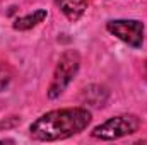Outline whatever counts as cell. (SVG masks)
<instances>
[{
    "instance_id": "1",
    "label": "cell",
    "mask_w": 147,
    "mask_h": 145,
    "mask_svg": "<svg viewBox=\"0 0 147 145\" xmlns=\"http://www.w3.org/2000/svg\"><path fill=\"white\" fill-rule=\"evenodd\" d=\"M91 123V113L86 108H65L48 111L39 116L29 126V133L39 142H55L65 140L77 135L87 128Z\"/></svg>"
},
{
    "instance_id": "2",
    "label": "cell",
    "mask_w": 147,
    "mask_h": 145,
    "mask_svg": "<svg viewBox=\"0 0 147 145\" xmlns=\"http://www.w3.org/2000/svg\"><path fill=\"white\" fill-rule=\"evenodd\" d=\"M79 67H80V56L75 50H67L62 53V56L57 63L55 73H53L51 84L48 87V97L50 99H57L63 94V91L69 87V84L77 75Z\"/></svg>"
},
{
    "instance_id": "3",
    "label": "cell",
    "mask_w": 147,
    "mask_h": 145,
    "mask_svg": "<svg viewBox=\"0 0 147 145\" xmlns=\"http://www.w3.org/2000/svg\"><path fill=\"white\" fill-rule=\"evenodd\" d=\"M140 128V119L134 114H121V116H115L110 118L108 121L98 125L91 135L98 140H116L127 135L135 133Z\"/></svg>"
},
{
    "instance_id": "4",
    "label": "cell",
    "mask_w": 147,
    "mask_h": 145,
    "mask_svg": "<svg viewBox=\"0 0 147 145\" xmlns=\"http://www.w3.org/2000/svg\"><path fill=\"white\" fill-rule=\"evenodd\" d=\"M106 29L113 36L121 39L132 48H140L144 43V24L135 19H116L106 24Z\"/></svg>"
},
{
    "instance_id": "5",
    "label": "cell",
    "mask_w": 147,
    "mask_h": 145,
    "mask_svg": "<svg viewBox=\"0 0 147 145\" xmlns=\"http://www.w3.org/2000/svg\"><path fill=\"white\" fill-rule=\"evenodd\" d=\"M108 97H110L108 89L103 85H96V84L87 85L80 94V101L86 106H92V108H103L106 104Z\"/></svg>"
},
{
    "instance_id": "6",
    "label": "cell",
    "mask_w": 147,
    "mask_h": 145,
    "mask_svg": "<svg viewBox=\"0 0 147 145\" xmlns=\"http://www.w3.org/2000/svg\"><path fill=\"white\" fill-rule=\"evenodd\" d=\"M58 9L69 21H79L87 9V0H55Z\"/></svg>"
},
{
    "instance_id": "7",
    "label": "cell",
    "mask_w": 147,
    "mask_h": 145,
    "mask_svg": "<svg viewBox=\"0 0 147 145\" xmlns=\"http://www.w3.org/2000/svg\"><path fill=\"white\" fill-rule=\"evenodd\" d=\"M45 19H46V10L45 9H38V10H34L29 15L16 19V22L12 26H14L16 31H28V29H33L34 26H38L39 22H43Z\"/></svg>"
},
{
    "instance_id": "8",
    "label": "cell",
    "mask_w": 147,
    "mask_h": 145,
    "mask_svg": "<svg viewBox=\"0 0 147 145\" xmlns=\"http://www.w3.org/2000/svg\"><path fill=\"white\" fill-rule=\"evenodd\" d=\"M10 77H12V73H10V70H9V67H7L5 63L0 62V91H3V89L9 85Z\"/></svg>"
}]
</instances>
